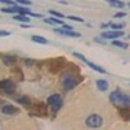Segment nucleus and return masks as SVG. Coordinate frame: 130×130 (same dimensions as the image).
Masks as SVG:
<instances>
[{"mask_svg": "<svg viewBox=\"0 0 130 130\" xmlns=\"http://www.w3.org/2000/svg\"><path fill=\"white\" fill-rule=\"evenodd\" d=\"M16 3L20 4V5H24V7L31 5V2H30V0H16Z\"/></svg>", "mask_w": 130, "mask_h": 130, "instance_id": "20", "label": "nucleus"}, {"mask_svg": "<svg viewBox=\"0 0 130 130\" xmlns=\"http://www.w3.org/2000/svg\"><path fill=\"white\" fill-rule=\"evenodd\" d=\"M0 3L7 4V5H16V2H13V0H0Z\"/></svg>", "mask_w": 130, "mask_h": 130, "instance_id": "24", "label": "nucleus"}, {"mask_svg": "<svg viewBox=\"0 0 130 130\" xmlns=\"http://www.w3.org/2000/svg\"><path fill=\"white\" fill-rule=\"evenodd\" d=\"M61 99V96H60V94H52V95H50L48 96V99H47V104L48 105H52L53 103H56L57 100H60Z\"/></svg>", "mask_w": 130, "mask_h": 130, "instance_id": "16", "label": "nucleus"}, {"mask_svg": "<svg viewBox=\"0 0 130 130\" xmlns=\"http://www.w3.org/2000/svg\"><path fill=\"white\" fill-rule=\"evenodd\" d=\"M55 32L61 34L64 37H70V38H81V34L74 30H64V29H55Z\"/></svg>", "mask_w": 130, "mask_h": 130, "instance_id": "6", "label": "nucleus"}, {"mask_svg": "<svg viewBox=\"0 0 130 130\" xmlns=\"http://www.w3.org/2000/svg\"><path fill=\"white\" fill-rule=\"evenodd\" d=\"M13 20L18 21V22H21V24H29V22H30L29 16H26V14H21V13L14 14V16H13Z\"/></svg>", "mask_w": 130, "mask_h": 130, "instance_id": "13", "label": "nucleus"}, {"mask_svg": "<svg viewBox=\"0 0 130 130\" xmlns=\"http://www.w3.org/2000/svg\"><path fill=\"white\" fill-rule=\"evenodd\" d=\"M16 102L18 104H21V105H25V107L31 105V100L29 99L27 96H20V98H17V99H16Z\"/></svg>", "mask_w": 130, "mask_h": 130, "instance_id": "15", "label": "nucleus"}, {"mask_svg": "<svg viewBox=\"0 0 130 130\" xmlns=\"http://www.w3.org/2000/svg\"><path fill=\"white\" fill-rule=\"evenodd\" d=\"M21 27H22V29H29L30 25L29 24H21Z\"/></svg>", "mask_w": 130, "mask_h": 130, "instance_id": "28", "label": "nucleus"}, {"mask_svg": "<svg viewBox=\"0 0 130 130\" xmlns=\"http://www.w3.org/2000/svg\"><path fill=\"white\" fill-rule=\"evenodd\" d=\"M43 21H44L46 24H48V25H62L64 24L62 20H59L55 16H52L51 18H44V17H43Z\"/></svg>", "mask_w": 130, "mask_h": 130, "instance_id": "12", "label": "nucleus"}, {"mask_svg": "<svg viewBox=\"0 0 130 130\" xmlns=\"http://www.w3.org/2000/svg\"><path fill=\"white\" fill-rule=\"evenodd\" d=\"M0 90L4 91L8 95H12L16 92L17 86L12 79H3V81H0Z\"/></svg>", "mask_w": 130, "mask_h": 130, "instance_id": "4", "label": "nucleus"}, {"mask_svg": "<svg viewBox=\"0 0 130 130\" xmlns=\"http://www.w3.org/2000/svg\"><path fill=\"white\" fill-rule=\"evenodd\" d=\"M96 87L99 91H107L109 85H108V81L105 79H96Z\"/></svg>", "mask_w": 130, "mask_h": 130, "instance_id": "11", "label": "nucleus"}, {"mask_svg": "<svg viewBox=\"0 0 130 130\" xmlns=\"http://www.w3.org/2000/svg\"><path fill=\"white\" fill-rule=\"evenodd\" d=\"M18 111H20L18 108L14 107V105H12V104H5V105L2 107V113L3 115H7V116L16 115V113H18Z\"/></svg>", "mask_w": 130, "mask_h": 130, "instance_id": "7", "label": "nucleus"}, {"mask_svg": "<svg viewBox=\"0 0 130 130\" xmlns=\"http://www.w3.org/2000/svg\"><path fill=\"white\" fill-rule=\"evenodd\" d=\"M85 62L87 64V65H89V67H90L92 70H95V72H98V73H100V74H107V73H108L104 68L99 67V65H96V64H94V62H91V61H89V60H86Z\"/></svg>", "mask_w": 130, "mask_h": 130, "instance_id": "9", "label": "nucleus"}, {"mask_svg": "<svg viewBox=\"0 0 130 130\" xmlns=\"http://www.w3.org/2000/svg\"><path fill=\"white\" fill-rule=\"evenodd\" d=\"M31 40L35 43H39V44H48V39H46L42 35H31Z\"/></svg>", "mask_w": 130, "mask_h": 130, "instance_id": "14", "label": "nucleus"}, {"mask_svg": "<svg viewBox=\"0 0 130 130\" xmlns=\"http://www.w3.org/2000/svg\"><path fill=\"white\" fill-rule=\"evenodd\" d=\"M109 100L116 104V105H121V107H127L130 108V95L129 94H125L120 90H116L113 92H111L109 95Z\"/></svg>", "mask_w": 130, "mask_h": 130, "instance_id": "1", "label": "nucleus"}, {"mask_svg": "<svg viewBox=\"0 0 130 130\" xmlns=\"http://www.w3.org/2000/svg\"><path fill=\"white\" fill-rule=\"evenodd\" d=\"M48 12H50V14H51V16H55V17H57V18H64V14H62V13L56 12V10H52V9H50Z\"/></svg>", "mask_w": 130, "mask_h": 130, "instance_id": "21", "label": "nucleus"}, {"mask_svg": "<svg viewBox=\"0 0 130 130\" xmlns=\"http://www.w3.org/2000/svg\"><path fill=\"white\" fill-rule=\"evenodd\" d=\"M112 44L116 46V47H120L122 50H127L129 48V44L125 42H121V40H117V39H112Z\"/></svg>", "mask_w": 130, "mask_h": 130, "instance_id": "18", "label": "nucleus"}, {"mask_svg": "<svg viewBox=\"0 0 130 130\" xmlns=\"http://www.w3.org/2000/svg\"><path fill=\"white\" fill-rule=\"evenodd\" d=\"M68 20H70V21H75V22H83V18L77 17V16H68Z\"/></svg>", "mask_w": 130, "mask_h": 130, "instance_id": "23", "label": "nucleus"}, {"mask_svg": "<svg viewBox=\"0 0 130 130\" xmlns=\"http://www.w3.org/2000/svg\"><path fill=\"white\" fill-rule=\"evenodd\" d=\"M127 7H129V8H130V3H129V4H127Z\"/></svg>", "mask_w": 130, "mask_h": 130, "instance_id": "30", "label": "nucleus"}, {"mask_svg": "<svg viewBox=\"0 0 130 130\" xmlns=\"http://www.w3.org/2000/svg\"><path fill=\"white\" fill-rule=\"evenodd\" d=\"M85 124L87 127H91V129H98V127H102L103 124H104V118L98 115V113H92L85 120Z\"/></svg>", "mask_w": 130, "mask_h": 130, "instance_id": "3", "label": "nucleus"}, {"mask_svg": "<svg viewBox=\"0 0 130 130\" xmlns=\"http://www.w3.org/2000/svg\"><path fill=\"white\" fill-rule=\"evenodd\" d=\"M0 59H2L3 64L7 65V67H12V65L16 64V57L10 56V55H0Z\"/></svg>", "mask_w": 130, "mask_h": 130, "instance_id": "8", "label": "nucleus"}, {"mask_svg": "<svg viewBox=\"0 0 130 130\" xmlns=\"http://www.w3.org/2000/svg\"><path fill=\"white\" fill-rule=\"evenodd\" d=\"M61 83H62V87L65 90L70 91L79 83V78L75 77V75L72 74V73H65L62 75V78H61Z\"/></svg>", "mask_w": 130, "mask_h": 130, "instance_id": "2", "label": "nucleus"}, {"mask_svg": "<svg viewBox=\"0 0 130 130\" xmlns=\"http://www.w3.org/2000/svg\"><path fill=\"white\" fill-rule=\"evenodd\" d=\"M104 2L109 3V4H111L112 7H115V8H124V7H125V3L121 2V0H104Z\"/></svg>", "mask_w": 130, "mask_h": 130, "instance_id": "17", "label": "nucleus"}, {"mask_svg": "<svg viewBox=\"0 0 130 130\" xmlns=\"http://www.w3.org/2000/svg\"><path fill=\"white\" fill-rule=\"evenodd\" d=\"M29 17H37V18H43V16L42 14H39V13H32L31 10L29 12V14H27Z\"/></svg>", "mask_w": 130, "mask_h": 130, "instance_id": "26", "label": "nucleus"}, {"mask_svg": "<svg viewBox=\"0 0 130 130\" xmlns=\"http://www.w3.org/2000/svg\"><path fill=\"white\" fill-rule=\"evenodd\" d=\"M12 32L10 31H5V30H0V37H10Z\"/></svg>", "mask_w": 130, "mask_h": 130, "instance_id": "25", "label": "nucleus"}, {"mask_svg": "<svg viewBox=\"0 0 130 130\" xmlns=\"http://www.w3.org/2000/svg\"><path fill=\"white\" fill-rule=\"evenodd\" d=\"M18 8L20 5H9V7H5V8H2L0 10H2L3 13H9V14H17L18 13Z\"/></svg>", "mask_w": 130, "mask_h": 130, "instance_id": "10", "label": "nucleus"}, {"mask_svg": "<svg viewBox=\"0 0 130 130\" xmlns=\"http://www.w3.org/2000/svg\"><path fill=\"white\" fill-rule=\"evenodd\" d=\"M62 107V99H60V100H57L56 103H53L52 105H51V108H52V112L53 113H57L59 111H60V108Z\"/></svg>", "mask_w": 130, "mask_h": 130, "instance_id": "19", "label": "nucleus"}, {"mask_svg": "<svg viewBox=\"0 0 130 130\" xmlns=\"http://www.w3.org/2000/svg\"><path fill=\"white\" fill-rule=\"evenodd\" d=\"M125 16H126L125 12H118V13H116L113 17H115V18H121V17H125Z\"/></svg>", "mask_w": 130, "mask_h": 130, "instance_id": "27", "label": "nucleus"}, {"mask_svg": "<svg viewBox=\"0 0 130 130\" xmlns=\"http://www.w3.org/2000/svg\"><path fill=\"white\" fill-rule=\"evenodd\" d=\"M108 26H111V24H102V25H100L102 29H105V27H108Z\"/></svg>", "mask_w": 130, "mask_h": 130, "instance_id": "29", "label": "nucleus"}, {"mask_svg": "<svg viewBox=\"0 0 130 130\" xmlns=\"http://www.w3.org/2000/svg\"><path fill=\"white\" fill-rule=\"evenodd\" d=\"M111 27L113 30H121L125 27V24H111Z\"/></svg>", "mask_w": 130, "mask_h": 130, "instance_id": "22", "label": "nucleus"}, {"mask_svg": "<svg viewBox=\"0 0 130 130\" xmlns=\"http://www.w3.org/2000/svg\"><path fill=\"white\" fill-rule=\"evenodd\" d=\"M124 35L122 30H111V31H103L102 37L104 39H118Z\"/></svg>", "mask_w": 130, "mask_h": 130, "instance_id": "5", "label": "nucleus"}]
</instances>
